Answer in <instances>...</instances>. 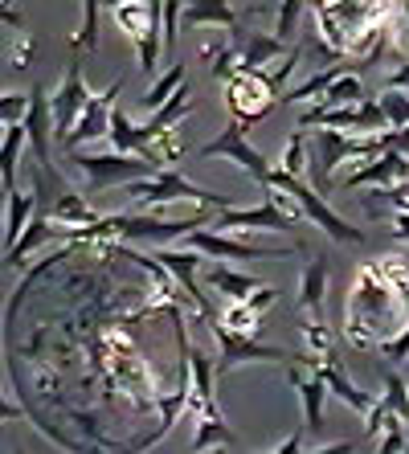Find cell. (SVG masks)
<instances>
[{
    "label": "cell",
    "instance_id": "obj_5",
    "mask_svg": "<svg viewBox=\"0 0 409 454\" xmlns=\"http://www.w3.org/2000/svg\"><path fill=\"white\" fill-rule=\"evenodd\" d=\"M233 160L241 172H250L263 189H271L274 180V164L263 156L258 148H250V139H246V123H238V119H230L225 123V131H221L217 139H209L205 148H201V160Z\"/></svg>",
    "mask_w": 409,
    "mask_h": 454
},
{
    "label": "cell",
    "instance_id": "obj_23",
    "mask_svg": "<svg viewBox=\"0 0 409 454\" xmlns=\"http://www.w3.org/2000/svg\"><path fill=\"white\" fill-rule=\"evenodd\" d=\"M319 377H324V385H327V393H336L340 402L348 405V410H357V413H368V405H373V397L368 393H360L352 380L344 377V369H340V360H327V364H319Z\"/></svg>",
    "mask_w": 409,
    "mask_h": 454
},
{
    "label": "cell",
    "instance_id": "obj_7",
    "mask_svg": "<svg viewBox=\"0 0 409 454\" xmlns=\"http://www.w3.org/2000/svg\"><path fill=\"white\" fill-rule=\"evenodd\" d=\"M263 205H254V209H241V205H230V209H221L213 217V230H238V233H250V230H266V233H287L295 230V217L283 209V205L274 201V192L263 189Z\"/></svg>",
    "mask_w": 409,
    "mask_h": 454
},
{
    "label": "cell",
    "instance_id": "obj_30",
    "mask_svg": "<svg viewBox=\"0 0 409 454\" xmlns=\"http://www.w3.org/2000/svg\"><path fill=\"white\" fill-rule=\"evenodd\" d=\"M180 86H185V66H169V74L156 78V82L147 86V95L139 98V103H144V111L152 115V111H160V106H164L172 95H177Z\"/></svg>",
    "mask_w": 409,
    "mask_h": 454
},
{
    "label": "cell",
    "instance_id": "obj_11",
    "mask_svg": "<svg viewBox=\"0 0 409 454\" xmlns=\"http://www.w3.org/2000/svg\"><path fill=\"white\" fill-rule=\"evenodd\" d=\"M156 258L164 266H169V275L177 278V286L185 291V299H189L193 307H197L201 316H205V324H213V319H221L217 311H213V303L205 295H201V278H197V266H201V250H189V246H180V250H164L160 246Z\"/></svg>",
    "mask_w": 409,
    "mask_h": 454
},
{
    "label": "cell",
    "instance_id": "obj_13",
    "mask_svg": "<svg viewBox=\"0 0 409 454\" xmlns=\"http://www.w3.org/2000/svg\"><path fill=\"white\" fill-rule=\"evenodd\" d=\"M86 103H90V90H86V82H83V66L70 62L62 86H58V95H53V127H58V139H62V144L74 131V123H78Z\"/></svg>",
    "mask_w": 409,
    "mask_h": 454
},
{
    "label": "cell",
    "instance_id": "obj_42",
    "mask_svg": "<svg viewBox=\"0 0 409 454\" xmlns=\"http://www.w3.org/2000/svg\"><path fill=\"white\" fill-rule=\"evenodd\" d=\"M385 90H409V66H397V70L385 78Z\"/></svg>",
    "mask_w": 409,
    "mask_h": 454
},
{
    "label": "cell",
    "instance_id": "obj_46",
    "mask_svg": "<svg viewBox=\"0 0 409 454\" xmlns=\"http://www.w3.org/2000/svg\"><path fill=\"white\" fill-rule=\"evenodd\" d=\"M344 450H352V442H327V446H319V454H344Z\"/></svg>",
    "mask_w": 409,
    "mask_h": 454
},
{
    "label": "cell",
    "instance_id": "obj_41",
    "mask_svg": "<svg viewBox=\"0 0 409 454\" xmlns=\"http://www.w3.org/2000/svg\"><path fill=\"white\" fill-rule=\"evenodd\" d=\"M33 66V37L29 33H17V45H12V70H29Z\"/></svg>",
    "mask_w": 409,
    "mask_h": 454
},
{
    "label": "cell",
    "instance_id": "obj_43",
    "mask_svg": "<svg viewBox=\"0 0 409 454\" xmlns=\"http://www.w3.org/2000/svg\"><path fill=\"white\" fill-rule=\"evenodd\" d=\"M274 450H279V454H299V450H303V434H291V438H283V442L274 446Z\"/></svg>",
    "mask_w": 409,
    "mask_h": 454
},
{
    "label": "cell",
    "instance_id": "obj_24",
    "mask_svg": "<svg viewBox=\"0 0 409 454\" xmlns=\"http://www.w3.org/2000/svg\"><path fill=\"white\" fill-rule=\"evenodd\" d=\"M205 283L225 299H250L254 291H263V283H258L254 275H238V270H230V266H213L209 275H205Z\"/></svg>",
    "mask_w": 409,
    "mask_h": 454
},
{
    "label": "cell",
    "instance_id": "obj_19",
    "mask_svg": "<svg viewBox=\"0 0 409 454\" xmlns=\"http://www.w3.org/2000/svg\"><path fill=\"white\" fill-rule=\"evenodd\" d=\"M324 291H327V258H311L303 266V283H299V311L303 319H324Z\"/></svg>",
    "mask_w": 409,
    "mask_h": 454
},
{
    "label": "cell",
    "instance_id": "obj_12",
    "mask_svg": "<svg viewBox=\"0 0 409 454\" xmlns=\"http://www.w3.org/2000/svg\"><path fill=\"white\" fill-rule=\"evenodd\" d=\"M119 95H123V78L106 86L103 95H90V103L83 106V115H78V123H74V131L66 136L62 148L74 152V148H83L86 139L106 136V131H111V115H115V98Z\"/></svg>",
    "mask_w": 409,
    "mask_h": 454
},
{
    "label": "cell",
    "instance_id": "obj_10",
    "mask_svg": "<svg viewBox=\"0 0 409 454\" xmlns=\"http://www.w3.org/2000/svg\"><path fill=\"white\" fill-rule=\"evenodd\" d=\"M29 115H25V131H29V148L37 156V168H42L45 180L53 184H62V180L53 176V152H50V139L58 136V127H53V98L45 95V86H33L29 90Z\"/></svg>",
    "mask_w": 409,
    "mask_h": 454
},
{
    "label": "cell",
    "instance_id": "obj_4",
    "mask_svg": "<svg viewBox=\"0 0 409 454\" xmlns=\"http://www.w3.org/2000/svg\"><path fill=\"white\" fill-rule=\"evenodd\" d=\"M271 189H283V192H291L295 201L303 205L307 222H311V225H319V230H324L327 238H332V242H348V246H352V242H365V233H360V230H352V225H348L344 217H340V213H332V209H327L324 192H315L303 176H291V172L274 168Z\"/></svg>",
    "mask_w": 409,
    "mask_h": 454
},
{
    "label": "cell",
    "instance_id": "obj_35",
    "mask_svg": "<svg viewBox=\"0 0 409 454\" xmlns=\"http://www.w3.org/2000/svg\"><path fill=\"white\" fill-rule=\"evenodd\" d=\"M303 4H307V0H283V4H279V21H274V37H279V42H295Z\"/></svg>",
    "mask_w": 409,
    "mask_h": 454
},
{
    "label": "cell",
    "instance_id": "obj_27",
    "mask_svg": "<svg viewBox=\"0 0 409 454\" xmlns=\"http://www.w3.org/2000/svg\"><path fill=\"white\" fill-rule=\"evenodd\" d=\"M58 225H95L98 213L70 189H58V201H53V213H50Z\"/></svg>",
    "mask_w": 409,
    "mask_h": 454
},
{
    "label": "cell",
    "instance_id": "obj_29",
    "mask_svg": "<svg viewBox=\"0 0 409 454\" xmlns=\"http://www.w3.org/2000/svg\"><path fill=\"white\" fill-rule=\"evenodd\" d=\"M340 74H348V62H344V58H340V62H332L327 70H319V74H311L303 86H295V90H287L283 103H303V98H311V95H324V90H327L332 82H336Z\"/></svg>",
    "mask_w": 409,
    "mask_h": 454
},
{
    "label": "cell",
    "instance_id": "obj_22",
    "mask_svg": "<svg viewBox=\"0 0 409 454\" xmlns=\"http://www.w3.org/2000/svg\"><path fill=\"white\" fill-rule=\"evenodd\" d=\"M45 242H53V217L37 213V217L29 222V230L21 233V242L12 246V250H4V266H9V270H21L25 258H29L37 246H45Z\"/></svg>",
    "mask_w": 409,
    "mask_h": 454
},
{
    "label": "cell",
    "instance_id": "obj_38",
    "mask_svg": "<svg viewBox=\"0 0 409 454\" xmlns=\"http://www.w3.org/2000/svg\"><path fill=\"white\" fill-rule=\"evenodd\" d=\"M381 275L389 278V286H397L401 299H409V266L401 258H381Z\"/></svg>",
    "mask_w": 409,
    "mask_h": 454
},
{
    "label": "cell",
    "instance_id": "obj_1",
    "mask_svg": "<svg viewBox=\"0 0 409 454\" xmlns=\"http://www.w3.org/2000/svg\"><path fill=\"white\" fill-rule=\"evenodd\" d=\"M127 197L136 201L139 213H156L172 201H193V205H209V209H230L238 205L233 197H217L209 189H197L189 176H180L177 168H160L156 176H144V180H131L127 184Z\"/></svg>",
    "mask_w": 409,
    "mask_h": 454
},
{
    "label": "cell",
    "instance_id": "obj_39",
    "mask_svg": "<svg viewBox=\"0 0 409 454\" xmlns=\"http://www.w3.org/2000/svg\"><path fill=\"white\" fill-rule=\"evenodd\" d=\"M180 156H185V139H180L177 131H164V136L156 139V160L160 164H177Z\"/></svg>",
    "mask_w": 409,
    "mask_h": 454
},
{
    "label": "cell",
    "instance_id": "obj_33",
    "mask_svg": "<svg viewBox=\"0 0 409 454\" xmlns=\"http://www.w3.org/2000/svg\"><path fill=\"white\" fill-rule=\"evenodd\" d=\"M307 164H311V156H307V131H295V136L287 139L283 156H279V168L307 180Z\"/></svg>",
    "mask_w": 409,
    "mask_h": 454
},
{
    "label": "cell",
    "instance_id": "obj_16",
    "mask_svg": "<svg viewBox=\"0 0 409 454\" xmlns=\"http://www.w3.org/2000/svg\"><path fill=\"white\" fill-rule=\"evenodd\" d=\"M287 380L299 389V405H303V430H324V397H327V385L319 372L307 377L303 364H287Z\"/></svg>",
    "mask_w": 409,
    "mask_h": 454
},
{
    "label": "cell",
    "instance_id": "obj_26",
    "mask_svg": "<svg viewBox=\"0 0 409 454\" xmlns=\"http://www.w3.org/2000/svg\"><path fill=\"white\" fill-rule=\"evenodd\" d=\"M365 82H360L357 74H340L336 82L324 90V98L315 106H307V111H336V106H352V103H365Z\"/></svg>",
    "mask_w": 409,
    "mask_h": 454
},
{
    "label": "cell",
    "instance_id": "obj_34",
    "mask_svg": "<svg viewBox=\"0 0 409 454\" xmlns=\"http://www.w3.org/2000/svg\"><path fill=\"white\" fill-rule=\"evenodd\" d=\"M381 380H385V402H389V410H393L401 422L409 426V380L401 377L397 369L381 372Z\"/></svg>",
    "mask_w": 409,
    "mask_h": 454
},
{
    "label": "cell",
    "instance_id": "obj_3",
    "mask_svg": "<svg viewBox=\"0 0 409 454\" xmlns=\"http://www.w3.org/2000/svg\"><path fill=\"white\" fill-rule=\"evenodd\" d=\"M70 164L74 172L90 184V192H103V189H127L131 180H144V176H156L160 164L144 156H127V152H70Z\"/></svg>",
    "mask_w": 409,
    "mask_h": 454
},
{
    "label": "cell",
    "instance_id": "obj_2",
    "mask_svg": "<svg viewBox=\"0 0 409 454\" xmlns=\"http://www.w3.org/2000/svg\"><path fill=\"white\" fill-rule=\"evenodd\" d=\"M111 17L136 42L139 70L156 74V62H160V53H164V0H127V4L111 9Z\"/></svg>",
    "mask_w": 409,
    "mask_h": 454
},
{
    "label": "cell",
    "instance_id": "obj_21",
    "mask_svg": "<svg viewBox=\"0 0 409 454\" xmlns=\"http://www.w3.org/2000/svg\"><path fill=\"white\" fill-rule=\"evenodd\" d=\"M213 446H225V450H241V438L225 426V418L221 413H213V418H197V434H193L189 450L193 454H205L213 450Z\"/></svg>",
    "mask_w": 409,
    "mask_h": 454
},
{
    "label": "cell",
    "instance_id": "obj_8",
    "mask_svg": "<svg viewBox=\"0 0 409 454\" xmlns=\"http://www.w3.org/2000/svg\"><path fill=\"white\" fill-rule=\"evenodd\" d=\"M385 111H381V98H365V103L352 106H336V111H303L299 127H336V131H352V136H377L385 127Z\"/></svg>",
    "mask_w": 409,
    "mask_h": 454
},
{
    "label": "cell",
    "instance_id": "obj_40",
    "mask_svg": "<svg viewBox=\"0 0 409 454\" xmlns=\"http://www.w3.org/2000/svg\"><path fill=\"white\" fill-rule=\"evenodd\" d=\"M381 348H385V360H393V364H401V360H409V324L397 332V336H389L385 344H381Z\"/></svg>",
    "mask_w": 409,
    "mask_h": 454
},
{
    "label": "cell",
    "instance_id": "obj_15",
    "mask_svg": "<svg viewBox=\"0 0 409 454\" xmlns=\"http://www.w3.org/2000/svg\"><path fill=\"white\" fill-rule=\"evenodd\" d=\"M233 37H230V45L238 50V58H241V70H263L266 62H274V58H283L287 53V42H279V37H266V33H258V29H241V21L233 25Z\"/></svg>",
    "mask_w": 409,
    "mask_h": 454
},
{
    "label": "cell",
    "instance_id": "obj_6",
    "mask_svg": "<svg viewBox=\"0 0 409 454\" xmlns=\"http://www.w3.org/2000/svg\"><path fill=\"white\" fill-rule=\"evenodd\" d=\"M225 103H230V115L238 119V123L250 127V123H258V119H266V111L279 103V90L266 82V70H254V74L241 70L238 78H230Z\"/></svg>",
    "mask_w": 409,
    "mask_h": 454
},
{
    "label": "cell",
    "instance_id": "obj_9",
    "mask_svg": "<svg viewBox=\"0 0 409 454\" xmlns=\"http://www.w3.org/2000/svg\"><path fill=\"white\" fill-rule=\"evenodd\" d=\"M189 250H201L209 258H221V262H258V258H279L287 254V246H254L241 242V238H230L221 230H193L189 238H180Z\"/></svg>",
    "mask_w": 409,
    "mask_h": 454
},
{
    "label": "cell",
    "instance_id": "obj_32",
    "mask_svg": "<svg viewBox=\"0 0 409 454\" xmlns=\"http://www.w3.org/2000/svg\"><path fill=\"white\" fill-rule=\"evenodd\" d=\"M98 9H106V0H83V25L74 33V50L78 53L98 50Z\"/></svg>",
    "mask_w": 409,
    "mask_h": 454
},
{
    "label": "cell",
    "instance_id": "obj_44",
    "mask_svg": "<svg viewBox=\"0 0 409 454\" xmlns=\"http://www.w3.org/2000/svg\"><path fill=\"white\" fill-rule=\"evenodd\" d=\"M4 25H9L12 33H25V17L12 9V4H4Z\"/></svg>",
    "mask_w": 409,
    "mask_h": 454
},
{
    "label": "cell",
    "instance_id": "obj_45",
    "mask_svg": "<svg viewBox=\"0 0 409 454\" xmlns=\"http://www.w3.org/2000/svg\"><path fill=\"white\" fill-rule=\"evenodd\" d=\"M393 225H397V230H393V233H397L401 242H409V209H401L397 217H393Z\"/></svg>",
    "mask_w": 409,
    "mask_h": 454
},
{
    "label": "cell",
    "instance_id": "obj_47",
    "mask_svg": "<svg viewBox=\"0 0 409 454\" xmlns=\"http://www.w3.org/2000/svg\"><path fill=\"white\" fill-rule=\"evenodd\" d=\"M115 4H127V0H106V9H115Z\"/></svg>",
    "mask_w": 409,
    "mask_h": 454
},
{
    "label": "cell",
    "instance_id": "obj_17",
    "mask_svg": "<svg viewBox=\"0 0 409 454\" xmlns=\"http://www.w3.org/2000/svg\"><path fill=\"white\" fill-rule=\"evenodd\" d=\"M106 139H111V148H115V152L144 156V160H152V164H160L156 148H152V139H147V131L139 123H131V115H127V111H115V115H111V131H106ZM160 168H164V164H160Z\"/></svg>",
    "mask_w": 409,
    "mask_h": 454
},
{
    "label": "cell",
    "instance_id": "obj_20",
    "mask_svg": "<svg viewBox=\"0 0 409 454\" xmlns=\"http://www.w3.org/2000/svg\"><path fill=\"white\" fill-rule=\"evenodd\" d=\"M189 111H193V86L185 82V86H180V90H177V95H172L169 103L160 106V111H152V119H147V123H144L147 139H152V148H156V139L164 136V131H172V127H177L180 119L189 115Z\"/></svg>",
    "mask_w": 409,
    "mask_h": 454
},
{
    "label": "cell",
    "instance_id": "obj_37",
    "mask_svg": "<svg viewBox=\"0 0 409 454\" xmlns=\"http://www.w3.org/2000/svg\"><path fill=\"white\" fill-rule=\"evenodd\" d=\"M401 450H409V434L401 430V418L393 413L385 426V438H381V454H401Z\"/></svg>",
    "mask_w": 409,
    "mask_h": 454
},
{
    "label": "cell",
    "instance_id": "obj_28",
    "mask_svg": "<svg viewBox=\"0 0 409 454\" xmlns=\"http://www.w3.org/2000/svg\"><path fill=\"white\" fill-rule=\"evenodd\" d=\"M25 139H29V131H25V123L17 127H4V152H0V164H4V192H17V164H21V148Z\"/></svg>",
    "mask_w": 409,
    "mask_h": 454
},
{
    "label": "cell",
    "instance_id": "obj_36",
    "mask_svg": "<svg viewBox=\"0 0 409 454\" xmlns=\"http://www.w3.org/2000/svg\"><path fill=\"white\" fill-rule=\"evenodd\" d=\"M29 103L33 98H25V95H4L0 98V123L4 127H17V123H25V115H29Z\"/></svg>",
    "mask_w": 409,
    "mask_h": 454
},
{
    "label": "cell",
    "instance_id": "obj_25",
    "mask_svg": "<svg viewBox=\"0 0 409 454\" xmlns=\"http://www.w3.org/2000/svg\"><path fill=\"white\" fill-rule=\"evenodd\" d=\"M4 201H9V217H4V250H12L33 222V197L17 189V192H4Z\"/></svg>",
    "mask_w": 409,
    "mask_h": 454
},
{
    "label": "cell",
    "instance_id": "obj_31",
    "mask_svg": "<svg viewBox=\"0 0 409 454\" xmlns=\"http://www.w3.org/2000/svg\"><path fill=\"white\" fill-rule=\"evenodd\" d=\"M221 324L233 332H241V336H258V324H263V311L250 303V299H233L230 307H225V316H221Z\"/></svg>",
    "mask_w": 409,
    "mask_h": 454
},
{
    "label": "cell",
    "instance_id": "obj_18",
    "mask_svg": "<svg viewBox=\"0 0 409 454\" xmlns=\"http://www.w3.org/2000/svg\"><path fill=\"white\" fill-rule=\"evenodd\" d=\"M241 17L230 9V0H189L185 12H180V25L185 29H233Z\"/></svg>",
    "mask_w": 409,
    "mask_h": 454
},
{
    "label": "cell",
    "instance_id": "obj_14",
    "mask_svg": "<svg viewBox=\"0 0 409 454\" xmlns=\"http://www.w3.org/2000/svg\"><path fill=\"white\" fill-rule=\"evenodd\" d=\"M401 180H409V156L397 148H389L381 156L365 160L357 172H348L340 184L352 192V189H373V184H401Z\"/></svg>",
    "mask_w": 409,
    "mask_h": 454
}]
</instances>
